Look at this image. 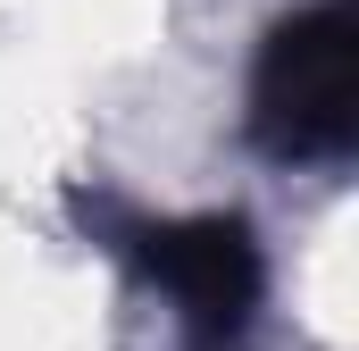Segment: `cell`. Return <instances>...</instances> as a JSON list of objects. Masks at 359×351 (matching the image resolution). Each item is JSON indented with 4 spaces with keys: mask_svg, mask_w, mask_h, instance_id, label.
Listing matches in <instances>:
<instances>
[{
    "mask_svg": "<svg viewBox=\"0 0 359 351\" xmlns=\"http://www.w3.org/2000/svg\"><path fill=\"white\" fill-rule=\"evenodd\" d=\"M251 134L276 159H334L359 134V25L351 0L284 17L251 76Z\"/></svg>",
    "mask_w": 359,
    "mask_h": 351,
    "instance_id": "1",
    "label": "cell"
},
{
    "mask_svg": "<svg viewBox=\"0 0 359 351\" xmlns=\"http://www.w3.org/2000/svg\"><path fill=\"white\" fill-rule=\"evenodd\" d=\"M142 267L168 284L201 343H234L259 310V243L243 218H176L142 234Z\"/></svg>",
    "mask_w": 359,
    "mask_h": 351,
    "instance_id": "2",
    "label": "cell"
}]
</instances>
